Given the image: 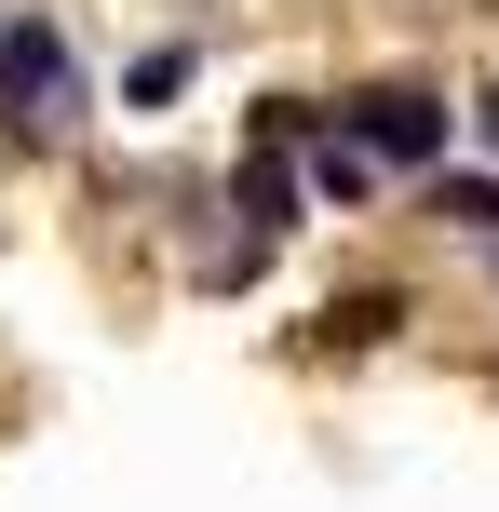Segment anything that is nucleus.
<instances>
[{
	"label": "nucleus",
	"mask_w": 499,
	"mask_h": 512,
	"mask_svg": "<svg viewBox=\"0 0 499 512\" xmlns=\"http://www.w3.org/2000/svg\"><path fill=\"white\" fill-rule=\"evenodd\" d=\"M473 122H486V149H499V95H473Z\"/></svg>",
	"instance_id": "obj_6"
},
{
	"label": "nucleus",
	"mask_w": 499,
	"mask_h": 512,
	"mask_svg": "<svg viewBox=\"0 0 499 512\" xmlns=\"http://www.w3.org/2000/svg\"><path fill=\"white\" fill-rule=\"evenodd\" d=\"M432 216H459V230L499 243V176H446V162H432Z\"/></svg>",
	"instance_id": "obj_4"
},
{
	"label": "nucleus",
	"mask_w": 499,
	"mask_h": 512,
	"mask_svg": "<svg viewBox=\"0 0 499 512\" xmlns=\"http://www.w3.org/2000/svg\"><path fill=\"white\" fill-rule=\"evenodd\" d=\"M176 81H189V41H162V54H135V68H122V95H135V108H162Z\"/></svg>",
	"instance_id": "obj_5"
},
{
	"label": "nucleus",
	"mask_w": 499,
	"mask_h": 512,
	"mask_svg": "<svg viewBox=\"0 0 499 512\" xmlns=\"http://www.w3.org/2000/svg\"><path fill=\"white\" fill-rule=\"evenodd\" d=\"M243 203H257V243L297 230V176H284V149H270V135H257V162H243Z\"/></svg>",
	"instance_id": "obj_3"
},
{
	"label": "nucleus",
	"mask_w": 499,
	"mask_h": 512,
	"mask_svg": "<svg viewBox=\"0 0 499 512\" xmlns=\"http://www.w3.org/2000/svg\"><path fill=\"white\" fill-rule=\"evenodd\" d=\"M0 108H27V135L81 108V68H68V41L41 14H0Z\"/></svg>",
	"instance_id": "obj_2"
},
{
	"label": "nucleus",
	"mask_w": 499,
	"mask_h": 512,
	"mask_svg": "<svg viewBox=\"0 0 499 512\" xmlns=\"http://www.w3.org/2000/svg\"><path fill=\"white\" fill-rule=\"evenodd\" d=\"M446 122H459V108L419 95V81H378V95L338 108V135H351L365 162H392V176H432V162H446Z\"/></svg>",
	"instance_id": "obj_1"
}]
</instances>
